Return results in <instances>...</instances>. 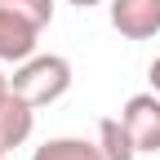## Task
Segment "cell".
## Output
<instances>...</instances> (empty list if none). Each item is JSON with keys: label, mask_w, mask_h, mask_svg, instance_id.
I'll list each match as a JSON object with an SVG mask.
<instances>
[{"label": "cell", "mask_w": 160, "mask_h": 160, "mask_svg": "<svg viewBox=\"0 0 160 160\" xmlns=\"http://www.w3.org/2000/svg\"><path fill=\"white\" fill-rule=\"evenodd\" d=\"M31 125H36V107L22 102L13 93L9 76L0 71V156H9L13 147H22L31 138Z\"/></svg>", "instance_id": "3957f363"}, {"label": "cell", "mask_w": 160, "mask_h": 160, "mask_svg": "<svg viewBox=\"0 0 160 160\" xmlns=\"http://www.w3.org/2000/svg\"><path fill=\"white\" fill-rule=\"evenodd\" d=\"M31 160H107L98 142H85V138H49L31 151Z\"/></svg>", "instance_id": "8992f818"}, {"label": "cell", "mask_w": 160, "mask_h": 160, "mask_svg": "<svg viewBox=\"0 0 160 160\" xmlns=\"http://www.w3.org/2000/svg\"><path fill=\"white\" fill-rule=\"evenodd\" d=\"M0 160H5V156H0Z\"/></svg>", "instance_id": "8fae6325"}, {"label": "cell", "mask_w": 160, "mask_h": 160, "mask_svg": "<svg viewBox=\"0 0 160 160\" xmlns=\"http://www.w3.org/2000/svg\"><path fill=\"white\" fill-rule=\"evenodd\" d=\"M71 62L62 53H31L27 62H18L13 67V76H9V85H13V93L22 98V102H31V107H49V102H58L67 89H71Z\"/></svg>", "instance_id": "6da1fadb"}, {"label": "cell", "mask_w": 160, "mask_h": 160, "mask_svg": "<svg viewBox=\"0 0 160 160\" xmlns=\"http://www.w3.org/2000/svg\"><path fill=\"white\" fill-rule=\"evenodd\" d=\"M36 36L40 27H31L27 18H18L13 9L0 5V62H27L36 53Z\"/></svg>", "instance_id": "5b68a950"}, {"label": "cell", "mask_w": 160, "mask_h": 160, "mask_svg": "<svg viewBox=\"0 0 160 160\" xmlns=\"http://www.w3.org/2000/svg\"><path fill=\"white\" fill-rule=\"evenodd\" d=\"M0 5L13 9L18 18H27V22H31V27H40V31L53 22V0H0Z\"/></svg>", "instance_id": "ba28073f"}, {"label": "cell", "mask_w": 160, "mask_h": 160, "mask_svg": "<svg viewBox=\"0 0 160 160\" xmlns=\"http://www.w3.org/2000/svg\"><path fill=\"white\" fill-rule=\"evenodd\" d=\"M120 120H125V129H129L138 151H147V156L160 151V93L156 89L151 93H133L120 107Z\"/></svg>", "instance_id": "7a4b0ae2"}, {"label": "cell", "mask_w": 160, "mask_h": 160, "mask_svg": "<svg viewBox=\"0 0 160 160\" xmlns=\"http://www.w3.org/2000/svg\"><path fill=\"white\" fill-rule=\"evenodd\" d=\"M67 5H76V9H93V5H102V0H67Z\"/></svg>", "instance_id": "30bf717a"}, {"label": "cell", "mask_w": 160, "mask_h": 160, "mask_svg": "<svg viewBox=\"0 0 160 160\" xmlns=\"http://www.w3.org/2000/svg\"><path fill=\"white\" fill-rule=\"evenodd\" d=\"M107 18L125 40H151L160 31V0H107Z\"/></svg>", "instance_id": "277c9868"}, {"label": "cell", "mask_w": 160, "mask_h": 160, "mask_svg": "<svg viewBox=\"0 0 160 160\" xmlns=\"http://www.w3.org/2000/svg\"><path fill=\"white\" fill-rule=\"evenodd\" d=\"M147 80H151V89L160 93V58H156V62H151V67H147Z\"/></svg>", "instance_id": "9c48e42d"}, {"label": "cell", "mask_w": 160, "mask_h": 160, "mask_svg": "<svg viewBox=\"0 0 160 160\" xmlns=\"http://www.w3.org/2000/svg\"><path fill=\"white\" fill-rule=\"evenodd\" d=\"M98 147H102L107 160H133L138 156V147H133V138H129L120 116H102L98 120Z\"/></svg>", "instance_id": "52a82bcc"}]
</instances>
